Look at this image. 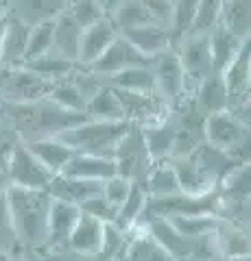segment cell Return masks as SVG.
Wrapping results in <instances>:
<instances>
[{
	"label": "cell",
	"mask_w": 251,
	"mask_h": 261,
	"mask_svg": "<svg viewBox=\"0 0 251 261\" xmlns=\"http://www.w3.org/2000/svg\"><path fill=\"white\" fill-rule=\"evenodd\" d=\"M3 116L11 122L22 142H35L44 137H57L63 130L85 122L83 111H70L59 107L51 98H39L33 102H0Z\"/></svg>",
	"instance_id": "obj_1"
},
{
	"label": "cell",
	"mask_w": 251,
	"mask_h": 261,
	"mask_svg": "<svg viewBox=\"0 0 251 261\" xmlns=\"http://www.w3.org/2000/svg\"><path fill=\"white\" fill-rule=\"evenodd\" d=\"M5 200L11 216L18 246L29 250H44L46 233H48L51 194L46 190H29V187L7 185Z\"/></svg>",
	"instance_id": "obj_2"
},
{
	"label": "cell",
	"mask_w": 251,
	"mask_h": 261,
	"mask_svg": "<svg viewBox=\"0 0 251 261\" xmlns=\"http://www.w3.org/2000/svg\"><path fill=\"white\" fill-rule=\"evenodd\" d=\"M131 128L127 120H85L81 124L63 130L57 137L70 146L75 152L99 154V157H114V150L123 135Z\"/></svg>",
	"instance_id": "obj_3"
},
{
	"label": "cell",
	"mask_w": 251,
	"mask_h": 261,
	"mask_svg": "<svg viewBox=\"0 0 251 261\" xmlns=\"http://www.w3.org/2000/svg\"><path fill=\"white\" fill-rule=\"evenodd\" d=\"M203 142L214 148L227 150L240 163H249V124L238 120L227 109L206 116Z\"/></svg>",
	"instance_id": "obj_4"
},
{
	"label": "cell",
	"mask_w": 251,
	"mask_h": 261,
	"mask_svg": "<svg viewBox=\"0 0 251 261\" xmlns=\"http://www.w3.org/2000/svg\"><path fill=\"white\" fill-rule=\"evenodd\" d=\"M51 81L42 79L27 65L0 68V102H33L46 98Z\"/></svg>",
	"instance_id": "obj_5"
},
{
	"label": "cell",
	"mask_w": 251,
	"mask_h": 261,
	"mask_svg": "<svg viewBox=\"0 0 251 261\" xmlns=\"http://www.w3.org/2000/svg\"><path fill=\"white\" fill-rule=\"evenodd\" d=\"M5 176H7V183L9 185L29 187V190H46L55 174L48 172L42 166V161L20 140L13 146L9 163H7V168H5Z\"/></svg>",
	"instance_id": "obj_6"
},
{
	"label": "cell",
	"mask_w": 251,
	"mask_h": 261,
	"mask_svg": "<svg viewBox=\"0 0 251 261\" xmlns=\"http://www.w3.org/2000/svg\"><path fill=\"white\" fill-rule=\"evenodd\" d=\"M111 159L116 163V174L129 178V181H135V183L144 181L149 168L153 166V159L147 152L140 126L131 124V128H129L123 135V140L118 142Z\"/></svg>",
	"instance_id": "obj_7"
},
{
	"label": "cell",
	"mask_w": 251,
	"mask_h": 261,
	"mask_svg": "<svg viewBox=\"0 0 251 261\" xmlns=\"http://www.w3.org/2000/svg\"><path fill=\"white\" fill-rule=\"evenodd\" d=\"M151 70H153V76H155V92L164 98L171 107H175L186 96L188 87H186L181 61H179V57H177V50H173V46L153 57Z\"/></svg>",
	"instance_id": "obj_8"
},
{
	"label": "cell",
	"mask_w": 251,
	"mask_h": 261,
	"mask_svg": "<svg viewBox=\"0 0 251 261\" xmlns=\"http://www.w3.org/2000/svg\"><path fill=\"white\" fill-rule=\"evenodd\" d=\"M116 89V87H114ZM125 111V120L133 126H149L168 118L171 105L157 92H125V89H116Z\"/></svg>",
	"instance_id": "obj_9"
},
{
	"label": "cell",
	"mask_w": 251,
	"mask_h": 261,
	"mask_svg": "<svg viewBox=\"0 0 251 261\" xmlns=\"http://www.w3.org/2000/svg\"><path fill=\"white\" fill-rule=\"evenodd\" d=\"M151 63H153V57L142 55L125 35L118 33L114 42L105 48L90 65H85V68L90 72H94V74H99V76H111V74H116V72L125 70V68H133V65H151Z\"/></svg>",
	"instance_id": "obj_10"
},
{
	"label": "cell",
	"mask_w": 251,
	"mask_h": 261,
	"mask_svg": "<svg viewBox=\"0 0 251 261\" xmlns=\"http://www.w3.org/2000/svg\"><path fill=\"white\" fill-rule=\"evenodd\" d=\"M177 57L181 61L184 76H186V87L194 81V85L199 81H203L208 74H212V55H210V42L208 33H188L184 35V42L177 50Z\"/></svg>",
	"instance_id": "obj_11"
},
{
	"label": "cell",
	"mask_w": 251,
	"mask_h": 261,
	"mask_svg": "<svg viewBox=\"0 0 251 261\" xmlns=\"http://www.w3.org/2000/svg\"><path fill=\"white\" fill-rule=\"evenodd\" d=\"M81 216V207L72 202L53 198L48 209V233H46V248L44 250H63L68 244V238L75 228Z\"/></svg>",
	"instance_id": "obj_12"
},
{
	"label": "cell",
	"mask_w": 251,
	"mask_h": 261,
	"mask_svg": "<svg viewBox=\"0 0 251 261\" xmlns=\"http://www.w3.org/2000/svg\"><path fill=\"white\" fill-rule=\"evenodd\" d=\"M168 161H171V166L177 174V183H179L181 194L206 196L218 187V183L190 157V154L188 157H175V159H168Z\"/></svg>",
	"instance_id": "obj_13"
},
{
	"label": "cell",
	"mask_w": 251,
	"mask_h": 261,
	"mask_svg": "<svg viewBox=\"0 0 251 261\" xmlns=\"http://www.w3.org/2000/svg\"><path fill=\"white\" fill-rule=\"evenodd\" d=\"M46 192L53 198L72 202V205H83L85 200L94 198V196L103 194V181H90V178H77V176H66V174H55L51 185Z\"/></svg>",
	"instance_id": "obj_14"
},
{
	"label": "cell",
	"mask_w": 251,
	"mask_h": 261,
	"mask_svg": "<svg viewBox=\"0 0 251 261\" xmlns=\"http://www.w3.org/2000/svg\"><path fill=\"white\" fill-rule=\"evenodd\" d=\"M116 35H118V29H116V24L111 22L109 15H105L99 22H94L87 29H83L81 44H79V63L83 65V68L90 65L105 48L114 42Z\"/></svg>",
	"instance_id": "obj_15"
},
{
	"label": "cell",
	"mask_w": 251,
	"mask_h": 261,
	"mask_svg": "<svg viewBox=\"0 0 251 261\" xmlns=\"http://www.w3.org/2000/svg\"><path fill=\"white\" fill-rule=\"evenodd\" d=\"M120 35H125L138 50L147 57H155L162 50L171 48V44H173L171 27L159 24V22H149V24H142V27H133L129 31H123Z\"/></svg>",
	"instance_id": "obj_16"
},
{
	"label": "cell",
	"mask_w": 251,
	"mask_h": 261,
	"mask_svg": "<svg viewBox=\"0 0 251 261\" xmlns=\"http://www.w3.org/2000/svg\"><path fill=\"white\" fill-rule=\"evenodd\" d=\"M103 224L99 218H94L85 211H81V216L77 220L75 228H72L66 248L79 255H87V257H96L103 242Z\"/></svg>",
	"instance_id": "obj_17"
},
{
	"label": "cell",
	"mask_w": 251,
	"mask_h": 261,
	"mask_svg": "<svg viewBox=\"0 0 251 261\" xmlns=\"http://www.w3.org/2000/svg\"><path fill=\"white\" fill-rule=\"evenodd\" d=\"M118 261H177V259L142 224H138L135 228H131L127 248Z\"/></svg>",
	"instance_id": "obj_18"
},
{
	"label": "cell",
	"mask_w": 251,
	"mask_h": 261,
	"mask_svg": "<svg viewBox=\"0 0 251 261\" xmlns=\"http://www.w3.org/2000/svg\"><path fill=\"white\" fill-rule=\"evenodd\" d=\"M59 174L77 176V178H90V181H107L109 176L116 174V163L111 157L75 152Z\"/></svg>",
	"instance_id": "obj_19"
},
{
	"label": "cell",
	"mask_w": 251,
	"mask_h": 261,
	"mask_svg": "<svg viewBox=\"0 0 251 261\" xmlns=\"http://www.w3.org/2000/svg\"><path fill=\"white\" fill-rule=\"evenodd\" d=\"M83 35V27L63 9L55 18V35H53V50H57L61 57L79 63V44Z\"/></svg>",
	"instance_id": "obj_20"
},
{
	"label": "cell",
	"mask_w": 251,
	"mask_h": 261,
	"mask_svg": "<svg viewBox=\"0 0 251 261\" xmlns=\"http://www.w3.org/2000/svg\"><path fill=\"white\" fill-rule=\"evenodd\" d=\"M247 39V37H245ZM242 37L234 35L230 33L227 29L223 27L221 22L216 24V27L208 33V42H210V55H212V68L216 74H221V72L227 68L230 61L236 57V53L240 50L242 42H245Z\"/></svg>",
	"instance_id": "obj_21"
},
{
	"label": "cell",
	"mask_w": 251,
	"mask_h": 261,
	"mask_svg": "<svg viewBox=\"0 0 251 261\" xmlns=\"http://www.w3.org/2000/svg\"><path fill=\"white\" fill-rule=\"evenodd\" d=\"M142 130V140L147 146V152L153 161H164L173 157V148H175V126L171 120H162L155 124L149 126H140Z\"/></svg>",
	"instance_id": "obj_22"
},
{
	"label": "cell",
	"mask_w": 251,
	"mask_h": 261,
	"mask_svg": "<svg viewBox=\"0 0 251 261\" xmlns=\"http://www.w3.org/2000/svg\"><path fill=\"white\" fill-rule=\"evenodd\" d=\"M194 102L203 116L227 109V87L223 83V76L212 72L203 81H199L194 85Z\"/></svg>",
	"instance_id": "obj_23"
},
{
	"label": "cell",
	"mask_w": 251,
	"mask_h": 261,
	"mask_svg": "<svg viewBox=\"0 0 251 261\" xmlns=\"http://www.w3.org/2000/svg\"><path fill=\"white\" fill-rule=\"evenodd\" d=\"M31 148V152L42 161V166L53 174H59L63 166L70 161V157L75 154V150L70 146L63 144L59 137H44V140L35 142H24Z\"/></svg>",
	"instance_id": "obj_24"
},
{
	"label": "cell",
	"mask_w": 251,
	"mask_h": 261,
	"mask_svg": "<svg viewBox=\"0 0 251 261\" xmlns=\"http://www.w3.org/2000/svg\"><path fill=\"white\" fill-rule=\"evenodd\" d=\"M85 116L87 120H125V111L120 105V98L116 94V89L111 85H101L94 92V96L87 98L85 102Z\"/></svg>",
	"instance_id": "obj_25"
},
{
	"label": "cell",
	"mask_w": 251,
	"mask_h": 261,
	"mask_svg": "<svg viewBox=\"0 0 251 261\" xmlns=\"http://www.w3.org/2000/svg\"><path fill=\"white\" fill-rule=\"evenodd\" d=\"M27 35L29 27L15 15H9V24H7L3 53H0V68H15V65L24 63V50H27Z\"/></svg>",
	"instance_id": "obj_26"
},
{
	"label": "cell",
	"mask_w": 251,
	"mask_h": 261,
	"mask_svg": "<svg viewBox=\"0 0 251 261\" xmlns=\"http://www.w3.org/2000/svg\"><path fill=\"white\" fill-rule=\"evenodd\" d=\"M144 190H147L149 198H166V196L179 194V183H177V174L171 166V161H153L147 176H144Z\"/></svg>",
	"instance_id": "obj_27"
},
{
	"label": "cell",
	"mask_w": 251,
	"mask_h": 261,
	"mask_svg": "<svg viewBox=\"0 0 251 261\" xmlns=\"http://www.w3.org/2000/svg\"><path fill=\"white\" fill-rule=\"evenodd\" d=\"M11 7H15V18L33 27L37 22L55 20L68 5L63 0H13Z\"/></svg>",
	"instance_id": "obj_28"
},
{
	"label": "cell",
	"mask_w": 251,
	"mask_h": 261,
	"mask_svg": "<svg viewBox=\"0 0 251 261\" xmlns=\"http://www.w3.org/2000/svg\"><path fill=\"white\" fill-rule=\"evenodd\" d=\"M22 65H27L29 70H33L35 74H39V76L46 79V81H51V83H53V81H59V79L70 76L72 70L77 68L75 61L66 59V57H61L57 50H53V48L48 53H44V55L24 61Z\"/></svg>",
	"instance_id": "obj_29"
},
{
	"label": "cell",
	"mask_w": 251,
	"mask_h": 261,
	"mask_svg": "<svg viewBox=\"0 0 251 261\" xmlns=\"http://www.w3.org/2000/svg\"><path fill=\"white\" fill-rule=\"evenodd\" d=\"M147 200H149V194L147 190H144L142 183H131V190H129L127 198L123 200V205L118 207L116 211V218H114V224L125 228V231H129V228H133L140 224L142 220V214H144V207H147Z\"/></svg>",
	"instance_id": "obj_30"
},
{
	"label": "cell",
	"mask_w": 251,
	"mask_h": 261,
	"mask_svg": "<svg viewBox=\"0 0 251 261\" xmlns=\"http://www.w3.org/2000/svg\"><path fill=\"white\" fill-rule=\"evenodd\" d=\"M111 87L125 89V92H155V76L151 65H133L107 76Z\"/></svg>",
	"instance_id": "obj_31"
},
{
	"label": "cell",
	"mask_w": 251,
	"mask_h": 261,
	"mask_svg": "<svg viewBox=\"0 0 251 261\" xmlns=\"http://www.w3.org/2000/svg\"><path fill=\"white\" fill-rule=\"evenodd\" d=\"M251 0H223L221 7V22L230 33L238 37H249V24H251Z\"/></svg>",
	"instance_id": "obj_32"
},
{
	"label": "cell",
	"mask_w": 251,
	"mask_h": 261,
	"mask_svg": "<svg viewBox=\"0 0 251 261\" xmlns=\"http://www.w3.org/2000/svg\"><path fill=\"white\" fill-rule=\"evenodd\" d=\"M218 244L223 248V255L225 257H232V255H242V252H249V235H247V228H242L234 222H227V220L218 218V224L214 228Z\"/></svg>",
	"instance_id": "obj_33"
},
{
	"label": "cell",
	"mask_w": 251,
	"mask_h": 261,
	"mask_svg": "<svg viewBox=\"0 0 251 261\" xmlns=\"http://www.w3.org/2000/svg\"><path fill=\"white\" fill-rule=\"evenodd\" d=\"M129 235H131V228L125 231V228L116 226L114 222H105L103 224V242H101L99 255H96L94 259L96 261H118L120 257H123L125 248H127Z\"/></svg>",
	"instance_id": "obj_34"
},
{
	"label": "cell",
	"mask_w": 251,
	"mask_h": 261,
	"mask_svg": "<svg viewBox=\"0 0 251 261\" xmlns=\"http://www.w3.org/2000/svg\"><path fill=\"white\" fill-rule=\"evenodd\" d=\"M46 98H51L53 102H57L59 107L63 109H70V111H83L85 113V96L79 92V87L72 83V79H59V81H53L51 89H48Z\"/></svg>",
	"instance_id": "obj_35"
},
{
	"label": "cell",
	"mask_w": 251,
	"mask_h": 261,
	"mask_svg": "<svg viewBox=\"0 0 251 261\" xmlns=\"http://www.w3.org/2000/svg\"><path fill=\"white\" fill-rule=\"evenodd\" d=\"M109 18L116 24L118 33L129 31L133 27H142V24H149V22H155L138 0H120Z\"/></svg>",
	"instance_id": "obj_36"
},
{
	"label": "cell",
	"mask_w": 251,
	"mask_h": 261,
	"mask_svg": "<svg viewBox=\"0 0 251 261\" xmlns=\"http://www.w3.org/2000/svg\"><path fill=\"white\" fill-rule=\"evenodd\" d=\"M168 222L175 226V231L181 238L190 240L197 235H203L208 231H214L218 224V216L214 214H199V216H171Z\"/></svg>",
	"instance_id": "obj_37"
},
{
	"label": "cell",
	"mask_w": 251,
	"mask_h": 261,
	"mask_svg": "<svg viewBox=\"0 0 251 261\" xmlns=\"http://www.w3.org/2000/svg\"><path fill=\"white\" fill-rule=\"evenodd\" d=\"M184 261H225L223 248L214 231H208L188 242V257Z\"/></svg>",
	"instance_id": "obj_38"
},
{
	"label": "cell",
	"mask_w": 251,
	"mask_h": 261,
	"mask_svg": "<svg viewBox=\"0 0 251 261\" xmlns=\"http://www.w3.org/2000/svg\"><path fill=\"white\" fill-rule=\"evenodd\" d=\"M53 35H55V20H44L29 27L27 35V50H24V61L33 59L48 53L53 48Z\"/></svg>",
	"instance_id": "obj_39"
},
{
	"label": "cell",
	"mask_w": 251,
	"mask_h": 261,
	"mask_svg": "<svg viewBox=\"0 0 251 261\" xmlns=\"http://www.w3.org/2000/svg\"><path fill=\"white\" fill-rule=\"evenodd\" d=\"M221 7H223V0H199L188 33H210L218 24V20H221Z\"/></svg>",
	"instance_id": "obj_40"
},
{
	"label": "cell",
	"mask_w": 251,
	"mask_h": 261,
	"mask_svg": "<svg viewBox=\"0 0 251 261\" xmlns=\"http://www.w3.org/2000/svg\"><path fill=\"white\" fill-rule=\"evenodd\" d=\"M199 0H173V15H171V31L173 37H184L190 31V24L194 20Z\"/></svg>",
	"instance_id": "obj_41"
},
{
	"label": "cell",
	"mask_w": 251,
	"mask_h": 261,
	"mask_svg": "<svg viewBox=\"0 0 251 261\" xmlns=\"http://www.w3.org/2000/svg\"><path fill=\"white\" fill-rule=\"evenodd\" d=\"M68 13L83 29H87L90 24H94V22H99L101 18H105V11L101 9V5L96 3V0H75V3L70 5Z\"/></svg>",
	"instance_id": "obj_42"
},
{
	"label": "cell",
	"mask_w": 251,
	"mask_h": 261,
	"mask_svg": "<svg viewBox=\"0 0 251 261\" xmlns=\"http://www.w3.org/2000/svg\"><path fill=\"white\" fill-rule=\"evenodd\" d=\"M131 183L133 181H129V178L120 176V174H114V176H109L107 181H103V196L109 205L116 207V211L123 205V200L127 198L129 190H131Z\"/></svg>",
	"instance_id": "obj_43"
},
{
	"label": "cell",
	"mask_w": 251,
	"mask_h": 261,
	"mask_svg": "<svg viewBox=\"0 0 251 261\" xmlns=\"http://www.w3.org/2000/svg\"><path fill=\"white\" fill-rule=\"evenodd\" d=\"M18 142H20V137L15 133V128L11 126V122L3 116V120H0V170H3V172H5L7 163H9L13 146Z\"/></svg>",
	"instance_id": "obj_44"
},
{
	"label": "cell",
	"mask_w": 251,
	"mask_h": 261,
	"mask_svg": "<svg viewBox=\"0 0 251 261\" xmlns=\"http://www.w3.org/2000/svg\"><path fill=\"white\" fill-rule=\"evenodd\" d=\"M13 246H18V242H15V233H13L9 209H7L5 194H0V252H9Z\"/></svg>",
	"instance_id": "obj_45"
},
{
	"label": "cell",
	"mask_w": 251,
	"mask_h": 261,
	"mask_svg": "<svg viewBox=\"0 0 251 261\" xmlns=\"http://www.w3.org/2000/svg\"><path fill=\"white\" fill-rule=\"evenodd\" d=\"M81 211H85V214L99 218L101 222H114V218H116V207L109 205V202L105 200L103 194L94 196V198H90V200H85L83 205H81Z\"/></svg>",
	"instance_id": "obj_46"
},
{
	"label": "cell",
	"mask_w": 251,
	"mask_h": 261,
	"mask_svg": "<svg viewBox=\"0 0 251 261\" xmlns=\"http://www.w3.org/2000/svg\"><path fill=\"white\" fill-rule=\"evenodd\" d=\"M147 13L151 15L155 22L159 24H166V27H171V15H173V5L171 0H138Z\"/></svg>",
	"instance_id": "obj_47"
},
{
	"label": "cell",
	"mask_w": 251,
	"mask_h": 261,
	"mask_svg": "<svg viewBox=\"0 0 251 261\" xmlns=\"http://www.w3.org/2000/svg\"><path fill=\"white\" fill-rule=\"evenodd\" d=\"M48 255L44 261H96L94 257H87V255H79V252H72L68 248L63 250H48Z\"/></svg>",
	"instance_id": "obj_48"
},
{
	"label": "cell",
	"mask_w": 251,
	"mask_h": 261,
	"mask_svg": "<svg viewBox=\"0 0 251 261\" xmlns=\"http://www.w3.org/2000/svg\"><path fill=\"white\" fill-rule=\"evenodd\" d=\"M96 3L101 5V9L105 11V15H111V11H114L116 7H118L120 0H96Z\"/></svg>",
	"instance_id": "obj_49"
},
{
	"label": "cell",
	"mask_w": 251,
	"mask_h": 261,
	"mask_svg": "<svg viewBox=\"0 0 251 261\" xmlns=\"http://www.w3.org/2000/svg\"><path fill=\"white\" fill-rule=\"evenodd\" d=\"M7 24H9V13H3V15H0V53H3V42H5Z\"/></svg>",
	"instance_id": "obj_50"
},
{
	"label": "cell",
	"mask_w": 251,
	"mask_h": 261,
	"mask_svg": "<svg viewBox=\"0 0 251 261\" xmlns=\"http://www.w3.org/2000/svg\"><path fill=\"white\" fill-rule=\"evenodd\" d=\"M225 261H251L249 252H242V255H232V257H225Z\"/></svg>",
	"instance_id": "obj_51"
},
{
	"label": "cell",
	"mask_w": 251,
	"mask_h": 261,
	"mask_svg": "<svg viewBox=\"0 0 251 261\" xmlns=\"http://www.w3.org/2000/svg\"><path fill=\"white\" fill-rule=\"evenodd\" d=\"M7 185H9V183H7V176H5V172H3V170H0V194H5Z\"/></svg>",
	"instance_id": "obj_52"
},
{
	"label": "cell",
	"mask_w": 251,
	"mask_h": 261,
	"mask_svg": "<svg viewBox=\"0 0 251 261\" xmlns=\"http://www.w3.org/2000/svg\"><path fill=\"white\" fill-rule=\"evenodd\" d=\"M7 9H9V7L5 5V0H0V15H3V13H7Z\"/></svg>",
	"instance_id": "obj_53"
},
{
	"label": "cell",
	"mask_w": 251,
	"mask_h": 261,
	"mask_svg": "<svg viewBox=\"0 0 251 261\" xmlns=\"http://www.w3.org/2000/svg\"><path fill=\"white\" fill-rule=\"evenodd\" d=\"M5 5H7V7H11V5H13V0H5Z\"/></svg>",
	"instance_id": "obj_54"
},
{
	"label": "cell",
	"mask_w": 251,
	"mask_h": 261,
	"mask_svg": "<svg viewBox=\"0 0 251 261\" xmlns=\"http://www.w3.org/2000/svg\"><path fill=\"white\" fill-rule=\"evenodd\" d=\"M63 3H66V5H68V3H70V0H63Z\"/></svg>",
	"instance_id": "obj_55"
},
{
	"label": "cell",
	"mask_w": 251,
	"mask_h": 261,
	"mask_svg": "<svg viewBox=\"0 0 251 261\" xmlns=\"http://www.w3.org/2000/svg\"><path fill=\"white\" fill-rule=\"evenodd\" d=\"M13 261H22V259H13Z\"/></svg>",
	"instance_id": "obj_56"
},
{
	"label": "cell",
	"mask_w": 251,
	"mask_h": 261,
	"mask_svg": "<svg viewBox=\"0 0 251 261\" xmlns=\"http://www.w3.org/2000/svg\"><path fill=\"white\" fill-rule=\"evenodd\" d=\"M171 3H173V0H171Z\"/></svg>",
	"instance_id": "obj_57"
},
{
	"label": "cell",
	"mask_w": 251,
	"mask_h": 261,
	"mask_svg": "<svg viewBox=\"0 0 251 261\" xmlns=\"http://www.w3.org/2000/svg\"><path fill=\"white\" fill-rule=\"evenodd\" d=\"M0 261H3V259H0Z\"/></svg>",
	"instance_id": "obj_58"
}]
</instances>
